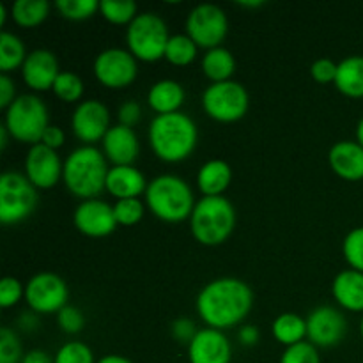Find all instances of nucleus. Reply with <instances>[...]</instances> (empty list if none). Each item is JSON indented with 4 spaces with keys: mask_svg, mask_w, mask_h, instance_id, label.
I'll return each instance as SVG.
<instances>
[{
    "mask_svg": "<svg viewBox=\"0 0 363 363\" xmlns=\"http://www.w3.org/2000/svg\"><path fill=\"white\" fill-rule=\"evenodd\" d=\"M337 67H339V64L333 62L332 59H318L312 64L311 74L319 84H328V82H335Z\"/></svg>",
    "mask_w": 363,
    "mask_h": 363,
    "instance_id": "a19ab883",
    "label": "nucleus"
},
{
    "mask_svg": "<svg viewBox=\"0 0 363 363\" xmlns=\"http://www.w3.org/2000/svg\"><path fill=\"white\" fill-rule=\"evenodd\" d=\"M18 325H20V328L25 330V332H34L39 326L38 315H35V312H23V314L20 315Z\"/></svg>",
    "mask_w": 363,
    "mask_h": 363,
    "instance_id": "09e8293b",
    "label": "nucleus"
},
{
    "mask_svg": "<svg viewBox=\"0 0 363 363\" xmlns=\"http://www.w3.org/2000/svg\"><path fill=\"white\" fill-rule=\"evenodd\" d=\"M60 74L59 60L50 50H34L27 55L21 66L23 82L34 91H50L53 89L57 77Z\"/></svg>",
    "mask_w": 363,
    "mask_h": 363,
    "instance_id": "a211bd4d",
    "label": "nucleus"
},
{
    "mask_svg": "<svg viewBox=\"0 0 363 363\" xmlns=\"http://www.w3.org/2000/svg\"><path fill=\"white\" fill-rule=\"evenodd\" d=\"M74 227L89 238H105L117 229V220L113 208L99 199L80 202L74 209Z\"/></svg>",
    "mask_w": 363,
    "mask_h": 363,
    "instance_id": "dca6fc26",
    "label": "nucleus"
},
{
    "mask_svg": "<svg viewBox=\"0 0 363 363\" xmlns=\"http://www.w3.org/2000/svg\"><path fill=\"white\" fill-rule=\"evenodd\" d=\"M21 363H55V360L50 358V354L43 350H32L23 357Z\"/></svg>",
    "mask_w": 363,
    "mask_h": 363,
    "instance_id": "de8ad7c7",
    "label": "nucleus"
},
{
    "mask_svg": "<svg viewBox=\"0 0 363 363\" xmlns=\"http://www.w3.org/2000/svg\"><path fill=\"white\" fill-rule=\"evenodd\" d=\"M94 77L108 89H124L137 78V59L130 50L108 48L99 53L94 60Z\"/></svg>",
    "mask_w": 363,
    "mask_h": 363,
    "instance_id": "f8f14e48",
    "label": "nucleus"
},
{
    "mask_svg": "<svg viewBox=\"0 0 363 363\" xmlns=\"http://www.w3.org/2000/svg\"><path fill=\"white\" fill-rule=\"evenodd\" d=\"M169 28L156 13H142L128 25V50L135 59L144 62H156L165 57L169 45Z\"/></svg>",
    "mask_w": 363,
    "mask_h": 363,
    "instance_id": "0eeeda50",
    "label": "nucleus"
},
{
    "mask_svg": "<svg viewBox=\"0 0 363 363\" xmlns=\"http://www.w3.org/2000/svg\"><path fill=\"white\" fill-rule=\"evenodd\" d=\"M186 32L199 48H218L229 32L227 14L215 4H201L188 14Z\"/></svg>",
    "mask_w": 363,
    "mask_h": 363,
    "instance_id": "9d476101",
    "label": "nucleus"
},
{
    "mask_svg": "<svg viewBox=\"0 0 363 363\" xmlns=\"http://www.w3.org/2000/svg\"><path fill=\"white\" fill-rule=\"evenodd\" d=\"M38 191L25 174L7 170L0 176V222L14 225L34 213Z\"/></svg>",
    "mask_w": 363,
    "mask_h": 363,
    "instance_id": "6e6552de",
    "label": "nucleus"
},
{
    "mask_svg": "<svg viewBox=\"0 0 363 363\" xmlns=\"http://www.w3.org/2000/svg\"><path fill=\"white\" fill-rule=\"evenodd\" d=\"M197 48L199 46L188 34L170 35L165 50V59L174 66H188L197 57Z\"/></svg>",
    "mask_w": 363,
    "mask_h": 363,
    "instance_id": "c756f323",
    "label": "nucleus"
},
{
    "mask_svg": "<svg viewBox=\"0 0 363 363\" xmlns=\"http://www.w3.org/2000/svg\"><path fill=\"white\" fill-rule=\"evenodd\" d=\"M99 13L106 21L113 25L131 23L138 16L137 4L133 0H101Z\"/></svg>",
    "mask_w": 363,
    "mask_h": 363,
    "instance_id": "7c9ffc66",
    "label": "nucleus"
},
{
    "mask_svg": "<svg viewBox=\"0 0 363 363\" xmlns=\"http://www.w3.org/2000/svg\"><path fill=\"white\" fill-rule=\"evenodd\" d=\"M230 342L220 330H199L195 339L188 344L190 363H230Z\"/></svg>",
    "mask_w": 363,
    "mask_h": 363,
    "instance_id": "f3484780",
    "label": "nucleus"
},
{
    "mask_svg": "<svg viewBox=\"0 0 363 363\" xmlns=\"http://www.w3.org/2000/svg\"><path fill=\"white\" fill-rule=\"evenodd\" d=\"M147 184L149 183H145L144 174L133 165L112 167L108 170V177H106V191L119 201L138 199V195L145 194Z\"/></svg>",
    "mask_w": 363,
    "mask_h": 363,
    "instance_id": "412c9836",
    "label": "nucleus"
},
{
    "mask_svg": "<svg viewBox=\"0 0 363 363\" xmlns=\"http://www.w3.org/2000/svg\"><path fill=\"white\" fill-rule=\"evenodd\" d=\"M328 160L333 172L339 177H342V179H363V147L358 142H337V144L330 149Z\"/></svg>",
    "mask_w": 363,
    "mask_h": 363,
    "instance_id": "aec40b11",
    "label": "nucleus"
},
{
    "mask_svg": "<svg viewBox=\"0 0 363 363\" xmlns=\"http://www.w3.org/2000/svg\"><path fill=\"white\" fill-rule=\"evenodd\" d=\"M238 337H240V342L243 344V346L252 347L259 342V330L252 325L243 326V328L240 330V333H238Z\"/></svg>",
    "mask_w": 363,
    "mask_h": 363,
    "instance_id": "49530a36",
    "label": "nucleus"
},
{
    "mask_svg": "<svg viewBox=\"0 0 363 363\" xmlns=\"http://www.w3.org/2000/svg\"><path fill=\"white\" fill-rule=\"evenodd\" d=\"M25 296V287L14 277H6L0 280V307L9 308L16 305Z\"/></svg>",
    "mask_w": 363,
    "mask_h": 363,
    "instance_id": "ea45409f",
    "label": "nucleus"
},
{
    "mask_svg": "<svg viewBox=\"0 0 363 363\" xmlns=\"http://www.w3.org/2000/svg\"><path fill=\"white\" fill-rule=\"evenodd\" d=\"M4 21H6V6L0 4V25H4Z\"/></svg>",
    "mask_w": 363,
    "mask_h": 363,
    "instance_id": "5fc2aeb1",
    "label": "nucleus"
},
{
    "mask_svg": "<svg viewBox=\"0 0 363 363\" xmlns=\"http://www.w3.org/2000/svg\"><path fill=\"white\" fill-rule=\"evenodd\" d=\"M108 170L105 155L92 145H84L74 149L66 158L62 181L71 194L91 201L106 190Z\"/></svg>",
    "mask_w": 363,
    "mask_h": 363,
    "instance_id": "7ed1b4c3",
    "label": "nucleus"
},
{
    "mask_svg": "<svg viewBox=\"0 0 363 363\" xmlns=\"http://www.w3.org/2000/svg\"><path fill=\"white\" fill-rule=\"evenodd\" d=\"M69 289L55 273H38L25 286V301L35 314H59L67 303Z\"/></svg>",
    "mask_w": 363,
    "mask_h": 363,
    "instance_id": "9b49d317",
    "label": "nucleus"
},
{
    "mask_svg": "<svg viewBox=\"0 0 363 363\" xmlns=\"http://www.w3.org/2000/svg\"><path fill=\"white\" fill-rule=\"evenodd\" d=\"M197 333H199V330L191 319L181 318V319H177V321L172 323V335H174V339L179 340V342L190 344L191 340L195 339V335H197Z\"/></svg>",
    "mask_w": 363,
    "mask_h": 363,
    "instance_id": "79ce46f5",
    "label": "nucleus"
},
{
    "mask_svg": "<svg viewBox=\"0 0 363 363\" xmlns=\"http://www.w3.org/2000/svg\"><path fill=\"white\" fill-rule=\"evenodd\" d=\"M145 202L155 216L163 222L179 223L190 218L197 202L190 184L177 176H158L147 184Z\"/></svg>",
    "mask_w": 363,
    "mask_h": 363,
    "instance_id": "20e7f679",
    "label": "nucleus"
},
{
    "mask_svg": "<svg viewBox=\"0 0 363 363\" xmlns=\"http://www.w3.org/2000/svg\"><path fill=\"white\" fill-rule=\"evenodd\" d=\"M55 363H96L91 347L84 342H67L57 351Z\"/></svg>",
    "mask_w": 363,
    "mask_h": 363,
    "instance_id": "e433bc0d",
    "label": "nucleus"
},
{
    "mask_svg": "<svg viewBox=\"0 0 363 363\" xmlns=\"http://www.w3.org/2000/svg\"><path fill=\"white\" fill-rule=\"evenodd\" d=\"M202 106L211 119L220 123H236L248 110V92L238 82L211 84L202 94Z\"/></svg>",
    "mask_w": 363,
    "mask_h": 363,
    "instance_id": "1a4fd4ad",
    "label": "nucleus"
},
{
    "mask_svg": "<svg viewBox=\"0 0 363 363\" xmlns=\"http://www.w3.org/2000/svg\"><path fill=\"white\" fill-rule=\"evenodd\" d=\"M71 128L78 140L85 142L87 145L103 140L108 133L110 112L98 99H85L74 108L71 117Z\"/></svg>",
    "mask_w": 363,
    "mask_h": 363,
    "instance_id": "ddd939ff",
    "label": "nucleus"
},
{
    "mask_svg": "<svg viewBox=\"0 0 363 363\" xmlns=\"http://www.w3.org/2000/svg\"><path fill=\"white\" fill-rule=\"evenodd\" d=\"M254 293L240 279H218L202 287L197 312L208 328L227 330L240 325L252 311Z\"/></svg>",
    "mask_w": 363,
    "mask_h": 363,
    "instance_id": "f257e3e1",
    "label": "nucleus"
},
{
    "mask_svg": "<svg viewBox=\"0 0 363 363\" xmlns=\"http://www.w3.org/2000/svg\"><path fill=\"white\" fill-rule=\"evenodd\" d=\"M273 337L277 342L284 346H294L298 342H303L307 337V319L300 318L293 312H284L273 321Z\"/></svg>",
    "mask_w": 363,
    "mask_h": 363,
    "instance_id": "bb28decb",
    "label": "nucleus"
},
{
    "mask_svg": "<svg viewBox=\"0 0 363 363\" xmlns=\"http://www.w3.org/2000/svg\"><path fill=\"white\" fill-rule=\"evenodd\" d=\"M4 126L11 137L23 144H41L48 124V108L35 94H21L6 110Z\"/></svg>",
    "mask_w": 363,
    "mask_h": 363,
    "instance_id": "423d86ee",
    "label": "nucleus"
},
{
    "mask_svg": "<svg viewBox=\"0 0 363 363\" xmlns=\"http://www.w3.org/2000/svg\"><path fill=\"white\" fill-rule=\"evenodd\" d=\"M332 293L342 308L351 312H363V273L357 269L340 272L333 280Z\"/></svg>",
    "mask_w": 363,
    "mask_h": 363,
    "instance_id": "4be33fe9",
    "label": "nucleus"
},
{
    "mask_svg": "<svg viewBox=\"0 0 363 363\" xmlns=\"http://www.w3.org/2000/svg\"><path fill=\"white\" fill-rule=\"evenodd\" d=\"M230 179H233V170L223 160H209L197 174L199 190L204 194V197H220L229 188Z\"/></svg>",
    "mask_w": 363,
    "mask_h": 363,
    "instance_id": "5701e85b",
    "label": "nucleus"
},
{
    "mask_svg": "<svg viewBox=\"0 0 363 363\" xmlns=\"http://www.w3.org/2000/svg\"><path fill=\"white\" fill-rule=\"evenodd\" d=\"M14 99H16V87H14V82L11 80L6 73H2V77H0V106L7 110L13 105Z\"/></svg>",
    "mask_w": 363,
    "mask_h": 363,
    "instance_id": "c03bdc74",
    "label": "nucleus"
},
{
    "mask_svg": "<svg viewBox=\"0 0 363 363\" xmlns=\"http://www.w3.org/2000/svg\"><path fill=\"white\" fill-rule=\"evenodd\" d=\"M199 131L194 119L183 112L156 116L149 126V144L160 160L177 163L195 151Z\"/></svg>",
    "mask_w": 363,
    "mask_h": 363,
    "instance_id": "f03ea898",
    "label": "nucleus"
},
{
    "mask_svg": "<svg viewBox=\"0 0 363 363\" xmlns=\"http://www.w3.org/2000/svg\"><path fill=\"white\" fill-rule=\"evenodd\" d=\"M333 84L350 98H363V55H351L340 60Z\"/></svg>",
    "mask_w": 363,
    "mask_h": 363,
    "instance_id": "393cba45",
    "label": "nucleus"
},
{
    "mask_svg": "<svg viewBox=\"0 0 363 363\" xmlns=\"http://www.w3.org/2000/svg\"><path fill=\"white\" fill-rule=\"evenodd\" d=\"M142 108L137 101H126L119 108V121L123 126L133 128L140 121Z\"/></svg>",
    "mask_w": 363,
    "mask_h": 363,
    "instance_id": "37998d69",
    "label": "nucleus"
},
{
    "mask_svg": "<svg viewBox=\"0 0 363 363\" xmlns=\"http://www.w3.org/2000/svg\"><path fill=\"white\" fill-rule=\"evenodd\" d=\"M360 333H362V339H363V315H362V323H360Z\"/></svg>",
    "mask_w": 363,
    "mask_h": 363,
    "instance_id": "6e6d98bb",
    "label": "nucleus"
},
{
    "mask_svg": "<svg viewBox=\"0 0 363 363\" xmlns=\"http://www.w3.org/2000/svg\"><path fill=\"white\" fill-rule=\"evenodd\" d=\"M98 363H131V362L128 360V358L119 357V354H106V357H103Z\"/></svg>",
    "mask_w": 363,
    "mask_h": 363,
    "instance_id": "8fccbe9b",
    "label": "nucleus"
},
{
    "mask_svg": "<svg viewBox=\"0 0 363 363\" xmlns=\"http://www.w3.org/2000/svg\"><path fill=\"white\" fill-rule=\"evenodd\" d=\"M346 318L335 307H318L307 318V337L315 347H333L344 339Z\"/></svg>",
    "mask_w": 363,
    "mask_h": 363,
    "instance_id": "2eb2a0df",
    "label": "nucleus"
},
{
    "mask_svg": "<svg viewBox=\"0 0 363 363\" xmlns=\"http://www.w3.org/2000/svg\"><path fill=\"white\" fill-rule=\"evenodd\" d=\"M25 59H27V53H25L21 39L11 32H2L0 34V69L2 73L7 74L9 71L21 67Z\"/></svg>",
    "mask_w": 363,
    "mask_h": 363,
    "instance_id": "c85d7f7f",
    "label": "nucleus"
},
{
    "mask_svg": "<svg viewBox=\"0 0 363 363\" xmlns=\"http://www.w3.org/2000/svg\"><path fill=\"white\" fill-rule=\"evenodd\" d=\"M342 252L351 269L363 273V227H357L344 238Z\"/></svg>",
    "mask_w": 363,
    "mask_h": 363,
    "instance_id": "72a5a7b5",
    "label": "nucleus"
},
{
    "mask_svg": "<svg viewBox=\"0 0 363 363\" xmlns=\"http://www.w3.org/2000/svg\"><path fill=\"white\" fill-rule=\"evenodd\" d=\"M25 354L21 353V344L14 330L0 328V363H21Z\"/></svg>",
    "mask_w": 363,
    "mask_h": 363,
    "instance_id": "c9c22d12",
    "label": "nucleus"
},
{
    "mask_svg": "<svg viewBox=\"0 0 363 363\" xmlns=\"http://www.w3.org/2000/svg\"><path fill=\"white\" fill-rule=\"evenodd\" d=\"M236 225L234 206L223 195L220 197H202L195 204L190 216L191 234L206 247H216L227 241Z\"/></svg>",
    "mask_w": 363,
    "mask_h": 363,
    "instance_id": "39448f33",
    "label": "nucleus"
},
{
    "mask_svg": "<svg viewBox=\"0 0 363 363\" xmlns=\"http://www.w3.org/2000/svg\"><path fill=\"white\" fill-rule=\"evenodd\" d=\"M64 172V163L53 149L45 144L32 145L25 158V176L35 188L50 190L59 183Z\"/></svg>",
    "mask_w": 363,
    "mask_h": 363,
    "instance_id": "4468645a",
    "label": "nucleus"
},
{
    "mask_svg": "<svg viewBox=\"0 0 363 363\" xmlns=\"http://www.w3.org/2000/svg\"><path fill=\"white\" fill-rule=\"evenodd\" d=\"M64 142H66V135H64V131L60 130L59 126H52V124H50V126L46 128L45 135H43L41 144H45L46 147L53 149V151H57L59 147H62Z\"/></svg>",
    "mask_w": 363,
    "mask_h": 363,
    "instance_id": "a18cd8bd",
    "label": "nucleus"
},
{
    "mask_svg": "<svg viewBox=\"0 0 363 363\" xmlns=\"http://www.w3.org/2000/svg\"><path fill=\"white\" fill-rule=\"evenodd\" d=\"M7 137H11L9 131H7V128L0 126V140H2L0 142V147H2V151L7 147Z\"/></svg>",
    "mask_w": 363,
    "mask_h": 363,
    "instance_id": "3c124183",
    "label": "nucleus"
},
{
    "mask_svg": "<svg viewBox=\"0 0 363 363\" xmlns=\"http://www.w3.org/2000/svg\"><path fill=\"white\" fill-rule=\"evenodd\" d=\"M52 91L64 103H74L84 96V82L71 71H60Z\"/></svg>",
    "mask_w": 363,
    "mask_h": 363,
    "instance_id": "2f4dec72",
    "label": "nucleus"
},
{
    "mask_svg": "<svg viewBox=\"0 0 363 363\" xmlns=\"http://www.w3.org/2000/svg\"><path fill=\"white\" fill-rule=\"evenodd\" d=\"M50 4L46 0H16L11 7V16L20 27H38L46 20Z\"/></svg>",
    "mask_w": 363,
    "mask_h": 363,
    "instance_id": "cd10ccee",
    "label": "nucleus"
},
{
    "mask_svg": "<svg viewBox=\"0 0 363 363\" xmlns=\"http://www.w3.org/2000/svg\"><path fill=\"white\" fill-rule=\"evenodd\" d=\"M147 103L158 116L179 112L184 103V89L176 80H160L149 89Z\"/></svg>",
    "mask_w": 363,
    "mask_h": 363,
    "instance_id": "b1692460",
    "label": "nucleus"
},
{
    "mask_svg": "<svg viewBox=\"0 0 363 363\" xmlns=\"http://www.w3.org/2000/svg\"><path fill=\"white\" fill-rule=\"evenodd\" d=\"M238 6H243V7H259V6H264V0H252V2H245V0H240Z\"/></svg>",
    "mask_w": 363,
    "mask_h": 363,
    "instance_id": "603ef678",
    "label": "nucleus"
},
{
    "mask_svg": "<svg viewBox=\"0 0 363 363\" xmlns=\"http://www.w3.org/2000/svg\"><path fill=\"white\" fill-rule=\"evenodd\" d=\"M236 69V60L229 50L213 48L208 50V53L202 59V71L206 77L213 82V84H220V82H229L230 77Z\"/></svg>",
    "mask_w": 363,
    "mask_h": 363,
    "instance_id": "a878e982",
    "label": "nucleus"
},
{
    "mask_svg": "<svg viewBox=\"0 0 363 363\" xmlns=\"http://www.w3.org/2000/svg\"><path fill=\"white\" fill-rule=\"evenodd\" d=\"M55 7L67 20H87L99 9L98 0H57Z\"/></svg>",
    "mask_w": 363,
    "mask_h": 363,
    "instance_id": "473e14b6",
    "label": "nucleus"
},
{
    "mask_svg": "<svg viewBox=\"0 0 363 363\" xmlns=\"http://www.w3.org/2000/svg\"><path fill=\"white\" fill-rule=\"evenodd\" d=\"M113 213H116V220L119 225L131 227L144 218V204L140 199H123V201L116 202Z\"/></svg>",
    "mask_w": 363,
    "mask_h": 363,
    "instance_id": "f704fd0d",
    "label": "nucleus"
},
{
    "mask_svg": "<svg viewBox=\"0 0 363 363\" xmlns=\"http://www.w3.org/2000/svg\"><path fill=\"white\" fill-rule=\"evenodd\" d=\"M357 142L363 147V117H362L360 123H358V126H357Z\"/></svg>",
    "mask_w": 363,
    "mask_h": 363,
    "instance_id": "864d4df0",
    "label": "nucleus"
},
{
    "mask_svg": "<svg viewBox=\"0 0 363 363\" xmlns=\"http://www.w3.org/2000/svg\"><path fill=\"white\" fill-rule=\"evenodd\" d=\"M103 152L113 163V167L133 165L140 152V144L133 128L117 124L108 130L103 138Z\"/></svg>",
    "mask_w": 363,
    "mask_h": 363,
    "instance_id": "6ab92c4d",
    "label": "nucleus"
},
{
    "mask_svg": "<svg viewBox=\"0 0 363 363\" xmlns=\"http://www.w3.org/2000/svg\"><path fill=\"white\" fill-rule=\"evenodd\" d=\"M57 321H59V326L62 332L71 333H80L85 326V315L82 314L80 308L73 307V305H66L62 311L57 314Z\"/></svg>",
    "mask_w": 363,
    "mask_h": 363,
    "instance_id": "58836bf2",
    "label": "nucleus"
},
{
    "mask_svg": "<svg viewBox=\"0 0 363 363\" xmlns=\"http://www.w3.org/2000/svg\"><path fill=\"white\" fill-rule=\"evenodd\" d=\"M280 363H321V360H319L318 347L303 340L287 347L280 358Z\"/></svg>",
    "mask_w": 363,
    "mask_h": 363,
    "instance_id": "4c0bfd02",
    "label": "nucleus"
}]
</instances>
